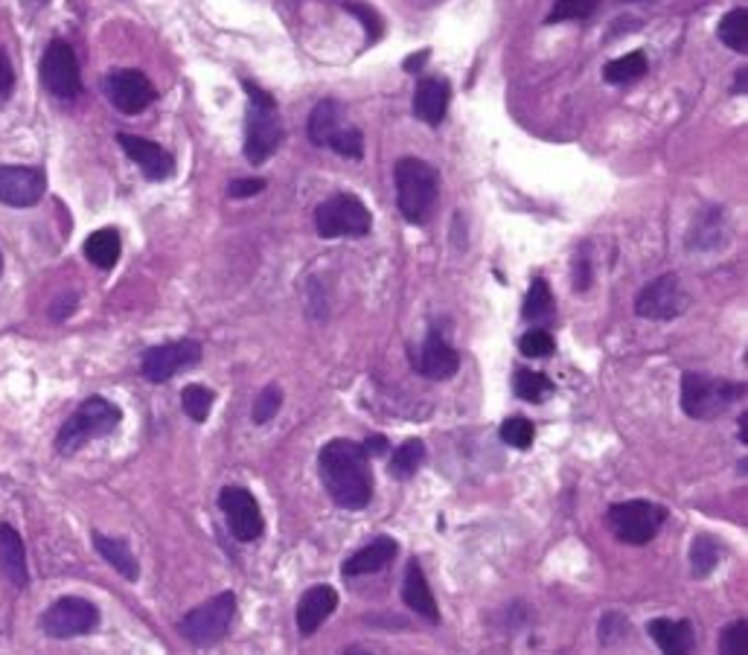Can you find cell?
Returning a JSON list of instances; mask_svg holds the SVG:
<instances>
[{
    "label": "cell",
    "instance_id": "cell-1",
    "mask_svg": "<svg viewBox=\"0 0 748 655\" xmlns=\"http://www.w3.org/2000/svg\"><path fill=\"white\" fill-rule=\"evenodd\" d=\"M320 480L338 507L344 510H365L373 498V472L365 448L352 440H329L318 457Z\"/></svg>",
    "mask_w": 748,
    "mask_h": 655
},
{
    "label": "cell",
    "instance_id": "cell-2",
    "mask_svg": "<svg viewBox=\"0 0 748 655\" xmlns=\"http://www.w3.org/2000/svg\"><path fill=\"white\" fill-rule=\"evenodd\" d=\"M393 181H397V208L405 222H429L440 199L438 169L420 158H402L393 169Z\"/></svg>",
    "mask_w": 748,
    "mask_h": 655
},
{
    "label": "cell",
    "instance_id": "cell-3",
    "mask_svg": "<svg viewBox=\"0 0 748 655\" xmlns=\"http://www.w3.org/2000/svg\"><path fill=\"white\" fill-rule=\"evenodd\" d=\"M120 408L108 402L105 397H88L76 411H73L56 434L59 455H76L85 443L108 434L120 425Z\"/></svg>",
    "mask_w": 748,
    "mask_h": 655
},
{
    "label": "cell",
    "instance_id": "cell-4",
    "mask_svg": "<svg viewBox=\"0 0 748 655\" xmlns=\"http://www.w3.org/2000/svg\"><path fill=\"white\" fill-rule=\"evenodd\" d=\"M247 91V128H245V158L251 163H265L283 144V123L277 105L254 82H242Z\"/></svg>",
    "mask_w": 748,
    "mask_h": 655
},
{
    "label": "cell",
    "instance_id": "cell-5",
    "mask_svg": "<svg viewBox=\"0 0 748 655\" xmlns=\"http://www.w3.org/2000/svg\"><path fill=\"white\" fill-rule=\"evenodd\" d=\"M309 137L315 146H327L341 158L359 160L365 155V137L350 123L341 103L335 99H324L315 105V112L309 117Z\"/></svg>",
    "mask_w": 748,
    "mask_h": 655
},
{
    "label": "cell",
    "instance_id": "cell-6",
    "mask_svg": "<svg viewBox=\"0 0 748 655\" xmlns=\"http://www.w3.org/2000/svg\"><path fill=\"white\" fill-rule=\"evenodd\" d=\"M746 393V384L725 382L705 373H685L682 379V408L693 420H714L725 414Z\"/></svg>",
    "mask_w": 748,
    "mask_h": 655
},
{
    "label": "cell",
    "instance_id": "cell-7",
    "mask_svg": "<svg viewBox=\"0 0 748 655\" xmlns=\"http://www.w3.org/2000/svg\"><path fill=\"white\" fill-rule=\"evenodd\" d=\"M667 521V510L653 501H621L612 504L605 513V525L614 539L623 545H646L659 536L661 525Z\"/></svg>",
    "mask_w": 748,
    "mask_h": 655
},
{
    "label": "cell",
    "instance_id": "cell-8",
    "mask_svg": "<svg viewBox=\"0 0 748 655\" xmlns=\"http://www.w3.org/2000/svg\"><path fill=\"white\" fill-rule=\"evenodd\" d=\"M315 228L324 240H338V236H367L373 228L370 210L365 208V201L350 196V192H338L333 199L320 201L315 210Z\"/></svg>",
    "mask_w": 748,
    "mask_h": 655
},
{
    "label": "cell",
    "instance_id": "cell-9",
    "mask_svg": "<svg viewBox=\"0 0 748 655\" xmlns=\"http://www.w3.org/2000/svg\"><path fill=\"white\" fill-rule=\"evenodd\" d=\"M233 615H236V594H215L208 603H201L199 609H192L190 615H183L181 635L196 647H213L228 635Z\"/></svg>",
    "mask_w": 748,
    "mask_h": 655
},
{
    "label": "cell",
    "instance_id": "cell-10",
    "mask_svg": "<svg viewBox=\"0 0 748 655\" xmlns=\"http://www.w3.org/2000/svg\"><path fill=\"white\" fill-rule=\"evenodd\" d=\"M39 76L44 91L50 96H56V99H76L82 94L80 59H76L67 41H50L44 56H41Z\"/></svg>",
    "mask_w": 748,
    "mask_h": 655
},
{
    "label": "cell",
    "instance_id": "cell-11",
    "mask_svg": "<svg viewBox=\"0 0 748 655\" xmlns=\"http://www.w3.org/2000/svg\"><path fill=\"white\" fill-rule=\"evenodd\" d=\"M96 626H99V609L85 598H59L41 615V630L59 641L88 635Z\"/></svg>",
    "mask_w": 748,
    "mask_h": 655
},
{
    "label": "cell",
    "instance_id": "cell-12",
    "mask_svg": "<svg viewBox=\"0 0 748 655\" xmlns=\"http://www.w3.org/2000/svg\"><path fill=\"white\" fill-rule=\"evenodd\" d=\"M687 304H691V297L678 281V274H661L659 281L641 288V295L635 297V313L638 318L646 320H673L685 313Z\"/></svg>",
    "mask_w": 748,
    "mask_h": 655
},
{
    "label": "cell",
    "instance_id": "cell-13",
    "mask_svg": "<svg viewBox=\"0 0 748 655\" xmlns=\"http://www.w3.org/2000/svg\"><path fill=\"white\" fill-rule=\"evenodd\" d=\"M105 96L120 114H140L155 103L158 91L146 73L135 71V67H123V71H112L105 76Z\"/></svg>",
    "mask_w": 748,
    "mask_h": 655
},
{
    "label": "cell",
    "instance_id": "cell-14",
    "mask_svg": "<svg viewBox=\"0 0 748 655\" xmlns=\"http://www.w3.org/2000/svg\"><path fill=\"white\" fill-rule=\"evenodd\" d=\"M201 361V344L199 341H172L151 347L140 361V373L146 382L160 384L169 382L172 376L181 373L183 368H192Z\"/></svg>",
    "mask_w": 748,
    "mask_h": 655
},
{
    "label": "cell",
    "instance_id": "cell-15",
    "mask_svg": "<svg viewBox=\"0 0 748 655\" xmlns=\"http://www.w3.org/2000/svg\"><path fill=\"white\" fill-rule=\"evenodd\" d=\"M219 507L228 519V528L240 542H256L263 536V513H260L256 498L245 487H224L222 496H219Z\"/></svg>",
    "mask_w": 748,
    "mask_h": 655
},
{
    "label": "cell",
    "instance_id": "cell-16",
    "mask_svg": "<svg viewBox=\"0 0 748 655\" xmlns=\"http://www.w3.org/2000/svg\"><path fill=\"white\" fill-rule=\"evenodd\" d=\"M48 192V178L39 167H0V204L35 208Z\"/></svg>",
    "mask_w": 748,
    "mask_h": 655
},
{
    "label": "cell",
    "instance_id": "cell-17",
    "mask_svg": "<svg viewBox=\"0 0 748 655\" xmlns=\"http://www.w3.org/2000/svg\"><path fill=\"white\" fill-rule=\"evenodd\" d=\"M117 144L123 146V152L135 160L140 172H144L149 181H167L172 172H176V158L164 149V146L151 144L146 137L137 135H117Z\"/></svg>",
    "mask_w": 748,
    "mask_h": 655
},
{
    "label": "cell",
    "instance_id": "cell-18",
    "mask_svg": "<svg viewBox=\"0 0 748 655\" xmlns=\"http://www.w3.org/2000/svg\"><path fill=\"white\" fill-rule=\"evenodd\" d=\"M414 365L425 379L446 382V379H452V376L457 373V368H461V356H457V350H454L446 338L438 336V332H431V336L422 341L420 350H417Z\"/></svg>",
    "mask_w": 748,
    "mask_h": 655
},
{
    "label": "cell",
    "instance_id": "cell-19",
    "mask_svg": "<svg viewBox=\"0 0 748 655\" xmlns=\"http://www.w3.org/2000/svg\"><path fill=\"white\" fill-rule=\"evenodd\" d=\"M338 606V594L329 585H315L309 592L303 594L301 603H297V632H301L303 638H309L315 632L324 626V621H329V615Z\"/></svg>",
    "mask_w": 748,
    "mask_h": 655
},
{
    "label": "cell",
    "instance_id": "cell-20",
    "mask_svg": "<svg viewBox=\"0 0 748 655\" xmlns=\"http://www.w3.org/2000/svg\"><path fill=\"white\" fill-rule=\"evenodd\" d=\"M449 99H452V88H449L446 80H440V76L420 80L414 91L417 120H422L425 126H440V123L446 120Z\"/></svg>",
    "mask_w": 748,
    "mask_h": 655
},
{
    "label": "cell",
    "instance_id": "cell-21",
    "mask_svg": "<svg viewBox=\"0 0 748 655\" xmlns=\"http://www.w3.org/2000/svg\"><path fill=\"white\" fill-rule=\"evenodd\" d=\"M402 600H405V606L411 612L422 617V621H429V624H440V609L438 600L431 594L429 580H425V571L417 560L408 562L405 568V580H402Z\"/></svg>",
    "mask_w": 748,
    "mask_h": 655
},
{
    "label": "cell",
    "instance_id": "cell-22",
    "mask_svg": "<svg viewBox=\"0 0 748 655\" xmlns=\"http://www.w3.org/2000/svg\"><path fill=\"white\" fill-rule=\"evenodd\" d=\"M0 571L15 589H27L30 585V568H27V551L24 539L12 525L0 521Z\"/></svg>",
    "mask_w": 748,
    "mask_h": 655
},
{
    "label": "cell",
    "instance_id": "cell-23",
    "mask_svg": "<svg viewBox=\"0 0 748 655\" xmlns=\"http://www.w3.org/2000/svg\"><path fill=\"white\" fill-rule=\"evenodd\" d=\"M399 553V545L390 539V536H379L373 542L356 551L350 560L344 562V577H367V574H379L382 568H388L393 562V557Z\"/></svg>",
    "mask_w": 748,
    "mask_h": 655
},
{
    "label": "cell",
    "instance_id": "cell-24",
    "mask_svg": "<svg viewBox=\"0 0 748 655\" xmlns=\"http://www.w3.org/2000/svg\"><path fill=\"white\" fill-rule=\"evenodd\" d=\"M650 638L659 644L661 653L670 655H687L696 647V635H693L691 621H670V617H655L646 624Z\"/></svg>",
    "mask_w": 748,
    "mask_h": 655
},
{
    "label": "cell",
    "instance_id": "cell-25",
    "mask_svg": "<svg viewBox=\"0 0 748 655\" xmlns=\"http://www.w3.org/2000/svg\"><path fill=\"white\" fill-rule=\"evenodd\" d=\"M94 548L99 551V557H103V560L114 568V571H117V574L126 577L128 583H135L137 577H140V566H137L135 553H131L126 539H120V536L94 533Z\"/></svg>",
    "mask_w": 748,
    "mask_h": 655
},
{
    "label": "cell",
    "instance_id": "cell-26",
    "mask_svg": "<svg viewBox=\"0 0 748 655\" xmlns=\"http://www.w3.org/2000/svg\"><path fill=\"white\" fill-rule=\"evenodd\" d=\"M120 251H123L120 233L114 231V228L94 231L88 240H85V256H88L96 268H103V272H112L114 265H117V260H120Z\"/></svg>",
    "mask_w": 748,
    "mask_h": 655
},
{
    "label": "cell",
    "instance_id": "cell-27",
    "mask_svg": "<svg viewBox=\"0 0 748 655\" xmlns=\"http://www.w3.org/2000/svg\"><path fill=\"white\" fill-rule=\"evenodd\" d=\"M717 35H719V41H723L725 47L746 56V53H748V9L746 7L731 9V12H728V15L719 21Z\"/></svg>",
    "mask_w": 748,
    "mask_h": 655
},
{
    "label": "cell",
    "instance_id": "cell-28",
    "mask_svg": "<svg viewBox=\"0 0 748 655\" xmlns=\"http://www.w3.org/2000/svg\"><path fill=\"white\" fill-rule=\"evenodd\" d=\"M422 457H425V443H422V440H414V437L405 440V443H402V446L393 452V457H390L388 472L397 480L414 478L417 469L422 466Z\"/></svg>",
    "mask_w": 748,
    "mask_h": 655
},
{
    "label": "cell",
    "instance_id": "cell-29",
    "mask_svg": "<svg viewBox=\"0 0 748 655\" xmlns=\"http://www.w3.org/2000/svg\"><path fill=\"white\" fill-rule=\"evenodd\" d=\"M554 313H557V306H554L550 286L539 277V281H534L530 292H527L522 315H525V320H530V324H550V320H554Z\"/></svg>",
    "mask_w": 748,
    "mask_h": 655
},
{
    "label": "cell",
    "instance_id": "cell-30",
    "mask_svg": "<svg viewBox=\"0 0 748 655\" xmlns=\"http://www.w3.org/2000/svg\"><path fill=\"white\" fill-rule=\"evenodd\" d=\"M513 391H516L518 400L525 402H545L554 393V382H550L545 373H536V370L518 368L513 376Z\"/></svg>",
    "mask_w": 748,
    "mask_h": 655
},
{
    "label": "cell",
    "instance_id": "cell-31",
    "mask_svg": "<svg viewBox=\"0 0 748 655\" xmlns=\"http://www.w3.org/2000/svg\"><path fill=\"white\" fill-rule=\"evenodd\" d=\"M646 73V56L641 50L635 53H626V56L614 59V62L605 64V82H612V85H629V82H638Z\"/></svg>",
    "mask_w": 748,
    "mask_h": 655
},
{
    "label": "cell",
    "instance_id": "cell-32",
    "mask_svg": "<svg viewBox=\"0 0 748 655\" xmlns=\"http://www.w3.org/2000/svg\"><path fill=\"white\" fill-rule=\"evenodd\" d=\"M719 557H723V548L714 542V536L699 533L691 545V566L696 577H708L714 568L719 566Z\"/></svg>",
    "mask_w": 748,
    "mask_h": 655
},
{
    "label": "cell",
    "instance_id": "cell-33",
    "mask_svg": "<svg viewBox=\"0 0 748 655\" xmlns=\"http://www.w3.org/2000/svg\"><path fill=\"white\" fill-rule=\"evenodd\" d=\"M213 400L215 393L210 391V388H204V384H187L181 393L183 414L190 416L192 423H204L210 414V408H213Z\"/></svg>",
    "mask_w": 748,
    "mask_h": 655
},
{
    "label": "cell",
    "instance_id": "cell-34",
    "mask_svg": "<svg viewBox=\"0 0 748 655\" xmlns=\"http://www.w3.org/2000/svg\"><path fill=\"white\" fill-rule=\"evenodd\" d=\"M498 434H502V440L507 443V446L513 448H530L534 446V437H536V429L530 420H525V416H507L502 423V429H498Z\"/></svg>",
    "mask_w": 748,
    "mask_h": 655
},
{
    "label": "cell",
    "instance_id": "cell-35",
    "mask_svg": "<svg viewBox=\"0 0 748 655\" xmlns=\"http://www.w3.org/2000/svg\"><path fill=\"white\" fill-rule=\"evenodd\" d=\"M600 7V0H557L550 9L548 24H559V21H582V18L594 15Z\"/></svg>",
    "mask_w": 748,
    "mask_h": 655
},
{
    "label": "cell",
    "instance_id": "cell-36",
    "mask_svg": "<svg viewBox=\"0 0 748 655\" xmlns=\"http://www.w3.org/2000/svg\"><path fill=\"white\" fill-rule=\"evenodd\" d=\"M280 405H283V391H280L277 384H268V388H263V393L254 400V408H251V416H254L256 425L268 423V420H274L280 411Z\"/></svg>",
    "mask_w": 748,
    "mask_h": 655
},
{
    "label": "cell",
    "instance_id": "cell-37",
    "mask_svg": "<svg viewBox=\"0 0 748 655\" xmlns=\"http://www.w3.org/2000/svg\"><path fill=\"white\" fill-rule=\"evenodd\" d=\"M518 347H522L527 359H548L550 352L557 350V344H554V336H550L548 329H530Z\"/></svg>",
    "mask_w": 748,
    "mask_h": 655
},
{
    "label": "cell",
    "instance_id": "cell-38",
    "mask_svg": "<svg viewBox=\"0 0 748 655\" xmlns=\"http://www.w3.org/2000/svg\"><path fill=\"white\" fill-rule=\"evenodd\" d=\"M719 649L728 655H740L748 653V624L746 621H734L723 630L719 635Z\"/></svg>",
    "mask_w": 748,
    "mask_h": 655
},
{
    "label": "cell",
    "instance_id": "cell-39",
    "mask_svg": "<svg viewBox=\"0 0 748 655\" xmlns=\"http://www.w3.org/2000/svg\"><path fill=\"white\" fill-rule=\"evenodd\" d=\"M344 9H347V12H352V15L359 18L361 24H365V30H367V35H370V41H376V39H379V35H382V18L376 15L373 9L361 7V3H344Z\"/></svg>",
    "mask_w": 748,
    "mask_h": 655
},
{
    "label": "cell",
    "instance_id": "cell-40",
    "mask_svg": "<svg viewBox=\"0 0 748 655\" xmlns=\"http://www.w3.org/2000/svg\"><path fill=\"white\" fill-rule=\"evenodd\" d=\"M12 88H15V67H12L7 50L0 47V103H7Z\"/></svg>",
    "mask_w": 748,
    "mask_h": 655
},
{
    "label": "cell",
    "instance_id": "cell-41",
    "mask_svg": "<svg viewBox=\"0 0 748 655\" xmlns=\"http://www.w3.org/2000/svg\"><path fill=\"white\" fill-rule=\"evenodd\" d=\"M76 300H80V297L73 295V292H67V295H59L56 300L50 304V320L62 324V320L71 318V315L76 313Z\"/></svg>",
    "mask_w": 748,
    "mask_h": 655
},
{
    "label": "cell",
    "instance_id": "cell-42",
    "mask_svg": "<svg viewBox=\"0 0 748 655\" xmlns=\"http://www.w3.org/2000/svg\"><path fill=\"white\" fill-rule=\"evenodd\" d=\"M263 190H265L263 178H240V181H233V184L228 187V196H231V199H251V196H256V192Z\"/></svg>",
    "mask_w": 748,
    "mask_h": 655
},
{
    "label": "cell",
    "instance_id": "cell-43",
    "mask_svg": "<svg viewBox=\"0 0 748 655\" xmlns=\"http://www.w3.org/2000/svg\"><path fill=\"white\" fill-rule=\"evenodd\" d=\"M589 286H591V256L582 251V254H577V260H573V288H577V292H586Z\"/></svg>",
    "mask_w": 748,
    "mask_h": 655
},
{
    "label": "cell",
    "instance_id": "cell-44",
    "mask_svg": "<svg viewBox=\"0 0 748 655\" xmlns=\"http://www.w3.org/2000/svg\"><path fill=\"white\" fill-rule=\"evenodd\" d=\"M365 455L367 457H376V455H384V448H388V440L382 437V434H373V437L365 440Z\"/></svg>",
    "mask_w": 748,
    "mask_h": 655
},
{
    "label": "cell",
    "instance_id": "cell-45",
    "mask_svg": "<svg viewBox=\"0 0 748 655\" xmlns=\"http://www.w3.org/2000/svg\"><path fill=\"white\" fill-rule=\"evenodd\" d=\"M429 62V50H422L420 56H411V59H405V71L408 73H417L422 67V64Z\"/></svg>",
    "mask_w": 748,
    "mask_h": 655
},
{
    "label": "cell",
    "instance_id": "cell-46",
    "mask_svg": "<svg viewBox=\"0 0 748 655\" xmlns=\"http://www.w3.org/2000/svg\"><path fill=\"white\" fill-rule=\"evenodd\" d=\"M746 67H742V71H737V82H734V91H737V94H746Z\"/></svg>",
    "mask_w": 748,
    "mask_h": 655
},
{
    "label": "cell",
    "instance_id": "cell-47",
    "mask_svg": "<svg viewBox=\"0 0 748 655\" xmlns=\"http://www.w3.org/2000/svg\"><path fill=\"white\" fill-rule=\"evenodd\" d=\"M740 440L742 443H748V414L740 416Z\"/></svg>",
    "mask_w": 748,
    "mask_h": 655
},
{
    "label": "cell",
    "instance_id": "cell-48",
    "mask_svg": "<svg viewBox=\"0 0 748 655\" xmlns=\"http://www.w3.org/2000/svg\"><path fill=\"white\" fill-rule=\"evenodd\" d=\"M0 274H3V256H0Z\"/></svg>",
    "mask_w": 748,
    "mask_h": 655
}]
</instances>
